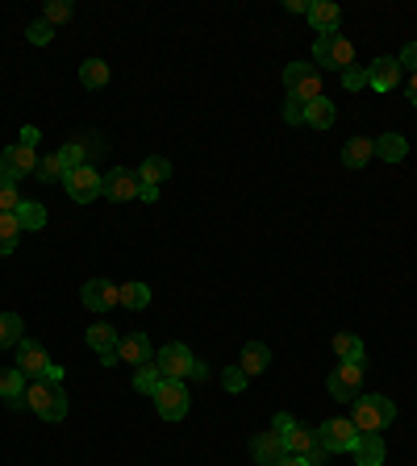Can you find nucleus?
<instances>
[{"instance_id":"nucleus-47","label":"nucleus","mask_w":417,"mask_h":466,"mask_svg":"<svg viewBox=\"0 0 417 466\" xmlns=\"http://www.w3.org/2000/svg\"><path fill=\"white\" fill-rule=\"evenodd\" d=\"M405 92H409V105H417V71H409V88Z\"/></svg>"},{"instance_id":"nucleus-37","label":"nucleus","mask_w":417,"mask_h":466,"mask_svg":"<svg viewBox=\"0 0 417 466\" xmlns=\"http://www.w3.org/2000/svg\"><path fill=\"white\" fill-rule=\"evenodd\" d=\"M222 387H225V392H242V387H247V370H242V367H225L222 370Z\"/></svg>"},{"instance_id":"nucleus-11","label":"nucleus","mask_w":417,"mask_h":466,"mask_svg":"<svg viewBox=\"0 0 417 466\" xmlns=\"http://www.w3.org/2000/svg\"><path fill=\"white\" fill-rule=\"evenodd\" d=\"M279 441H284V450H288V454H296V458H309L313 466H321V458H326V450H321V441H318V429L292 425Z\"/></svg>"},{"instance_id":"nucleus-43","label":"nucleus","mask_w":417,"mask_h":466,"mask_svg":"<svg viewBox=\"0 0 417 466\" xmlns=\"http://www.w3.org/2000/svg\"><path fill=\"white\" fill-rule=\"evenodd\" d=\"M301 109H305V105L288 100V105H284V121H288V125H301Z\"/></svg>"},{"instance_id":"nucleus-48","label":"nucleus","mask_w":417,"mask_h":466,"mask_svg":"<svg viewBox=\"0 0 417 466\" xmlns=\"http://www.w3.org/2000/svg\"><path fill=\"white\" fill-rule=\"evenodd\" d=\"M288 13H305L309 17V4L305 0H288Z\"/></svg>"},{"instance_id":"nucleus-12","label":"nucleus","mask_w":417,"mask_h":466,"mask_svg":"<svg viewBox=\"0 0 417 466\" xmlns=\"http://www.w3.org/2000/svg\"><path fill=\"white\" fill-rule=\"evenodd\" d=\"M34 171H38V154L29 151V146H21V142H17V146H4V151H0V175L4 179H26V175H34Z\"/></svg>"},{"instance_id":"nucleus-44","label":"nucleus","mask_w":417,"mask_h":466,"mask_svg":"<svg viewBox=\"0 0 417 466\" xmlns=\"http://www.w3.org/2000/svg\"><path fill=\"white\" fill-rule=\"evenodd\" d=\"M276 466H313V462H309V458H296V454H284Z\"/></svg>"},{"instance_id":"nucleus-17","label":"nucleus","mask_w":417,"mask_h":466,"mask_svg":"<svg viewBox=\"0 0 417 466\" xmlns=\"http://www.w3.org/2000/svg\"><path fill=\"white\" fill-rule=\"evenodd\" d=\"M83 338H88V346L100 354V362H105V367H113V362H117V342H122V333L113 330V325H105V321H100V325H92Z\"/></svg>"},{"instance_id":"nucleus-3","label":"nucleus","mask_w":417,"mask_h":466,"mask_svg":"<svg viewBox=\"0 0 417 466\" xmlns=\"http://www.w3.org/2000/svg\"><path fill=\"white\" fill-rule=\"evenodd\" d=\"M284 92L296 105H309V100L321 97V71L309 67V63H288L284 67Z\"/></svg>"},{"instance_id":"nucleus-23","label":"nucleus","mask_w":417,"mask_h":466,"mask_svg":"<svg viewBox=\"0 0 417 466\" xmlns=\"http://www.w3.org/2000/svg\"><path fill=\"white\" fill-rule=\"evenodd\" d=\"M238 367L247 370V379H255V375H264L267 367H271V350H267L264 342H247L242 346V362Z\"/></svg>"},{"instance_id":"nucleus-2","label":"nucleus","mask_w":417,"mask_h":466,"mask_svg":"<svg viewBox=\"0 0 417 466\" xmlns=\"http://www.w3.org/2000/svg\"><path fill=\"white\" fill-rule=\"evenodd\" d=\"M392 421H397V404L389 396L372 392V396L350 400V425L359 429V433H384Z\"/></svg>"},{"instance_id":"nucleus-7","label":"nucleus","mask_w":417,"mask_h":466,"mask_svg":"<svg viewBox=\"0 0 417 466\" xmlns=\"http://www.w3.org/2000/svg\"><path fill=\"white\" fill-rule=\"evenodd\" d=\"M17 370H21L26 379H46V375H51V379H63V370L51 362V354H46L38 342H29V338L17 346Z\"/></svg>"},{"instance_id":"nucleus-8","label":"nucleus","mask_w":417,"mask_h":466,"mask_svg":"<svg viewBox=\"0 0 417 466\" xmlns=\"http://www.w3.org/2000/svg\"><path fill=\"white\" fill-rule=\"evenodd\" d=\"M318 441L326 454H350L355 441H359V429L350 425V416H330V421L318 429Z\"/></svg>"},{"instance_id":"nucleus-26","label":"nucleus","mask_w":417,"mask_h":466,"mask_svg":"<svg viewBox=\"0 0 417 466\" xmlns=\"http://www.w3.org/2000/svg\"><path fill=\"white\" fill-rule=\"evenodd\" d=\"M21 342H26V325H21V316H17V313H0V350L21 346Z\"/></svg>"},{"instance_id":"nucleus-41","label":"nucleus","mask_w":417,"mask_h":466,"mask_svg":"<svg viewBox=\"0 0 417 466\" xmlns=\"http://www.w3.org/2000/svg\"><path fill=\"white\" fill-rule=\"evenodd\" d=\"M292 425H296V421H292L288 412H276V421H271V433H276V438H284Z\"/></svg>"},{"instance_id":"nucleus-32","label":"nucleus","mask_w":417,"mask_h":466,"mask_svg":"<svg viewBox=\"0 0 417 466\" xmlns=\"http://www.w3.org/2000/svg\"><path fill=\"white\" fill-rule=\"evenodd\" d=\"M17 221H21V229L26 233H34V229L46 225V208H42L38 200H21V205H17Z\"/></svg>"},{"instance_id":"nucleus-6","label":"nucleus","mask_w":417,"mask_h":466,"mask_svg":"<svg viewBox=\"0 0 417 466\" xmlns=\"http://www.w3.org/2000/svg\"><path fill=\"white\" fill-rule=\"evenodd\" d=\"M151 400L163 421H180V416H188V408H193V396H188L184 379H163V387H159Z\"/></svg>"},{"instance_id":"nucleus-30","label":"nucleus","mask_w":417,"mask_h":466,"mask_svg":"<svg viewBox=\"0 0 417 466\" xmlns=\"http://www.w3.org/2000/svg\"><path fill=\"white\" fill-rule=\"evenodd\" d=\"M134 387H138L142 396H154V392L163 387V370L154 367V362H142V367H134Z\"/></svg>"},{"instance_id":"nucleus-5","label":"nucleus","mask_w":417,"mask_h":466,"mask_svg":"<svg viewBox=\"0 0 417 466\" xmlns=\"http://www.w3.org/2000/svg\"><path fill=\"white\" fill-rule=\"evenodd\" d=\"M63 188H67V196L75 205H92V200L105 196V175H100L97 167H75V171L63 175Z\"/></svg>"},{"instance_id":"nucleus-31","label":"nucleus","mask_w":417,"mask_h":466,"mask_svg":"<svg viewBox=\"0 0 417 466\" xmlns=\"http://www.w3.org/2000/svg\"><path fill=\"white\" fill-rule=\"evenodd\" d=\"M80 83L83 88H92V92L105 88V83H109V63H105V58H88V63L80 67Z\"/></svg>"},{"instance_id":"nucleus-38","label":"nucleus","mask_w":417,"mask_h":466,"mask_svg":"<svg viewBox=\"0 0 417 466\" xmlns=\"http://www.w3.org/2000/svg\"><path fill=\"white\" fill-rule=\"evenodd\" d=\"M26 38H29V42H34V46H46V42L55 38V29L46 26V21H34V26H29V29H26Z\"/></svg>"},{"instance_id":"nucleus-40","label":"nucleus","mask_w":417,"mask_h":466,"mask_svg":"<svg viewBox=\"0 0 417 466\" xmlns=\"http://www.w3.org/2000/svg\"><path fill=\"white\" fill-rule=\"evenodd\" d=\"M397 63H401V71H405V67H413V71H417V42H405L401 55H397Z\"/></svg>"},{"instance_id":"nucleus-15","label":"nucleus","mask_w":417,"mask_h":466,"mask_svg":"<svg viewBox=\"0 0 417 466\" xmlns=\"http://www.w3.org/2000/svg\"><path fill=\"white\" fill-rule=\"evenodd\" d=\"M117 362H125V367L154 362L151 358V338H146V333H122V342H117Z\"/></svg>"},{"instance_id":"nucleus-25","label":"nucleus","mask_w":417,"mask_h":466,"mask_svg":"<svg viewBox=\"0 0 417 466\" xmlns=\"http://www.w3.org/2000/svg\"><path fill=\"white\" fill-rule=\"evenodd\" d=\"M301 121L313 125V129H330L334 125V100H326V97L309 100L305 109H301Z\"/></svg>"},{"instance_id":"nucleus-28","label":"nucleus","mask_w":417,"mask_h":466,"mask_svg":"<svg viewBox=\"0 0 417 466\" xmlns=\"http://www.w3.org/2000/svg\"><path fill=\"white\" fill-rule=\"evenodd\" d=\"M334 354H338V362H363L359 333H334Z\"/></svg>"},{"instance_id":"nucleus-13","label":"nucleus","mask_w":417,"mask_h":466,"mask_svg":"<svg viewBox=\"0 0 417 466\" xmlns=\"http://www.w3.org/2000/svg\"><path fill=\"white\" fill-rule=\"evenodd\" d=\"M142 192V179L138 171H130V167H113L109 175H105V196H109L113 205H125V200H138Z\"/></svg>"},{"instance_id":"nucleus-21","label":"nucleus","mask_w":417,"mask_h":466,"mask_svg":"<svg viewBox=\"0 0 417 466\" xmlns=\"http://www.w3.org/2000/svg\"><path fill=\"white\" fill-rule=\"evenodd\" d=\"M350 458H355V466H384V441H380V433H359Z\"/></svg>"},{"instance_id":"nucleus-9","label":"nucleus","mask_w":417,"mask_h":466,"mask_svg":"<svg viewBox=\"0 0 417 466\" xmlns=\"http://www.w3.org/2000/svg\"><path fill=\"white\" fill-rule=\"evenodd\" d=\"M326 392L334 400H359L363 396V362H342V367L330 370V379H326Z\"/></svg>"},{"instance_id":"nucleus-46","label":"nucleus","mask_w":417,"mask_h":466,"mask_svg":"<svg viewBox=\"0 0 417 466\" xmlns=\"http://www.w3.org/2000/svg\"><path fill=\"white\" fill-rule=\"evenodd\" d=\"M188 379H208V362H201V358H196V362H193V375H188Z\"/></svg>"},{"instance_id":"nucleus-24","label":"nucleus","mask_w":417,"mask_h":466,"mask_svg":"<svg viewBox=\"0 0 417 466\" xmlns=\"http://www.w3.org/2000/svg\"><path fill=\"white\" fill-rule=\"evenodd\" d=\"M405 154H409L405 134H380L375 137V159H380V163H401Z\"/></svg>"},{"instance_id":"nucleus-18","label":"nucleus","mask_w":417,"mask_h":466,"mask_svg":"<svg viewBox=\"0 0 417 466\" xmlns=\"http://www.w3.org/2000/svg\"><path fill=\"white\" fill-rule=\"evenodd\" d=\"M309 26L318 29L321 38H326V34H338V26H342V9H338L334 0H313V4H309Z\"/></svg>"},{"instance_id":"nucleus-39","label":"nucleus","mask_w":417,"mask_h":466,"mask_svg":"<svg viewBox=\"0 0 417 466\" xmlns=\"http://www.w3.org/2000/svg\"><path fill=\"white\" fill-rule=\"evenodd\" d=\"M342 88H347V92H359V88H367V71H359V67L342 71Z\"/></svg>"},{"instance_id":"nucleus-35","label":"nucleus","mask_w":417,"mask_h":466,"mask_svg":"<svg viewBox=\"0 0 417 466\" xmlns=\"http://www.w3.org/2000/svg\"><path fill=\"white\" fill-rule=\"evenodd\" d=\"M17 205H21V192H17V183L0 175V213H17Z\"/></svg>"},{"instance_id":"nucleus-20","label":"nucleus","mask_w":417,"mask_h":466,"mask_svg":"<svg viewBox=\"0 0 417 466\" xmlns=\"http://www.w3.org/2000/svg\"><path fill=\"white\" fill-rule=\"evenodd\" d=\"M284 454L288 450H284V441H279L276 433H255V438H250V458L259 466H276Z\"/></svg>"},{"instance_id":"nucleus-27","label":"nucleus","mask_w":417,"mask_h":466,"mask_svg":"<svg viewBox=\"0 0 417 466\" xmlns=\"http://www.w3.org/2000/svg\"><path fill=\"white\" fill-rule=\"evenodd\" d=\"M21 221H17V213H0V254H13L17 242H21Z\"/></svg>"},{"instance_id":"nucleus-42","label":"nucleus","mask_w":417,"mask_h":466,"mask_svg":"<svg viewBox=\"0 0 417 466\" xmlns=\"http://www.w3.org/2000/svg\"><path fill=\"white\" fill-rule=\"evenodd\" d=\"M38 125H21V146H29V151H34V146H38Z\"/></svg>"},{"instance_id":"nucleus-45","label":"nucleus","mask_w":417,"mask_h":466,"mask_svg":"<svg viewBox=\"0 0 417 466\" xmlns=\"http://www.w3.org/2000/svg\"><path fill=\"white\" fill-rule=\"evenodd\" d=\"M138 200H146V205H154V200H159V188H151V183H142Z\"/></svg>"},{"instance_id":"nucleus-16","label":"nucleus","mask_w":417,"mask_h":466,"mask_svg":"<svg viewBox=\"0 0 417 466\" xmlns=\"http://www.w3.org/2000/svg\"><path fill=\"white\" fill-rule=\"evenodd\" d=\"M397 83H401V63L392 55L375 58L372 67H367V88H372V92H392Z\"/></svg>"},{"instance_id":"nucleus-4","label":"nucleus","mask_w":417,"mask_h":466,"mask_svg":"<svg viewBox=\"0 0 417 466\" xmlns=\"http://www.w3.org/2000/svg\"><path fill=\"white\" fill-rule=\"evenodd\" d=\"M313 63L330 71H350L355 67V46L342 34H326V38L313 42Z\"/></svg>"},{"instance_id":"nucleus-33","label":"nucleus","mask_w":417,"mask_h":466,"mask_svg":"<svg viewBox=\"0 0 417 466\" xmlns=\"http://www.w3.org/2000/svg\"><path fill=\"white\" fill-rule=\"evenodd\" d=\"M167 175H171V163H167L163 154L146 159V163H142V171H138V179H142V183H151V188H159Z\"/></svg>"},{"instance_id":"nucleus-29","label":"nucleus","mask_w":417,"mask_h":466,"mask_svg":"<svg viewBox=\"0 0 417 466\" xmlns=\"http://www.w3.org/2000/svg\"><path fill=\"white\" fill-rule=\"evenodd\" d=\"M117 296H122V304H125V308H134V313H142V308L151 304V288H146V283H138V279L122 283V288H117Z\"/></svg>"},{"instance_id":"nucleus-19","label":"nucleus","mask_w":417,"mask_h":466,"mask_svg":"<svg viewBox=\"0 0 417 466\" xmlns=\"http://www.w3.org/2000/svg\"><path fill=\"white\" fill-rule=\"evenodd\" d=\"M26 375L17 367H0V400L9 404V408H26Z\"/></svg>"},{"instance_id":"nucleus-22","label":"nucleus","mask_w":417,"mask_h":466,"mask_svg":"<svg viewBox=\"0 0 417 466\" xmlns=\"http://www.w3.org/2000/svg\"><path fill=\"white\" fill-rule=\"evenodd\" d=\"M372 159H375V142H372V137H350L347 146H342V167H350V171H363Z\"/></svg>"},{"instance_id":"nucleus-10","label":"nucleus","mask_w":417,"mask_h":466,"mask_svg":"<svg viewBox=\"0 0 417 466\" xmlns=\"http://www.w3.org/2000/svg\"><path fill=\"white\" fill-rule=\"evenodd\" d=\"M193 350L184 342H167L159 354H154V367L163 370V379H188L193 375Z\"/></svg>"},{"instance_id":"nucleus-14","label":"nucleus","mask_w":417,"mask_h":466,"mask_svg":"<svg viewBox=\"0 0 417 466\" xmlns=\"http://www.w3.org/2000/svg\"><path fill=\"white\" fill-rule=\"evenodd\" d=\"M80 300L92 308V313H109L113 304H122V296H117V283H109V279H88L80 291Z\"/></svg>"},{"instance_id":"nucleus-34","label":"nucleus","mask_w":417,"mask_h":466,"mask_svg":"<svg viewBox=\"0 0 417 466\" xmlns=\"http://www.w3.org/2000/svg\"><path fill=\"white\" fill-rule=\"evenodd\" d=\"M34 175H38L42 183H63L67 167H63V159H59V154H42V159H38V171H34Z\"/></svg>"},{"instance_id":"nucleus-36","label":"nucleus","mask_w":417,"mask_h":466,"mask_svg":"<svg viewBox=\"0 0 417 466\" xmlns=\"http://www.w3.org/2000/svg\"><path fill=\"white\" fill-rule=\"evenodd\" d=\"M67 17H71V4H67V0H51V4L42 9V21H46L51 29H55L59 21H67Z\"/></svg>"},{"instance_id":"nucleus-1","label":"nucleus","mask_w":417,"mask_h":466,"mask_svg":"<svg viewBox=\"0 0 417 466\" xmlns=\"http://www.w3.org/2000/svg\"><path fill=\"white\" fill-rule=\"evenodd\" d=\"M26 408L42 421H63L67 416V392H63V379H29L26 387Z\"/></svg>"}]
</instances>
